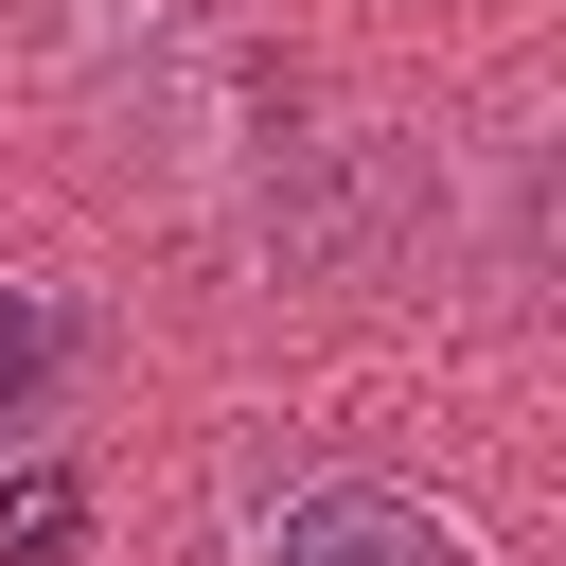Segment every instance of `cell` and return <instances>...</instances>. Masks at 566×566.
Returning a JSON list of instances; mask_svg holds the SVG:
<instances>
[{"instance_id": "obj_1", "label": "cell", "mask_w": 566, "mask_h": 566, "mask_svg": "<svg viewBox=\"0 0 566 566\" xmlns=\"http://www.w3.org/2000/svg\"><path fill=\"white\" fill-rule=\"evenodd\" d=\"M265 566H478L424 495H389V478H301L283 513H265Z\"/></svg>"}, {"instance_id": "obj_2", "label": "cell", "mask_w": 566, "mask_h": 566, "mask_svg": "<svg viewBox=\"0 0 566 566\" xmlns=\"http://www.w3.org/2000/svg\"><path fill=\"white\" fill-rule=\"evenodd\" d=\"M71 531H88V478H71V460H18V478H0V566H53Z\"/></svg>"}, {"instance_id": "obj_3", "label": "cell", "mask_w": 566, "mask_h": 566, "mask_svg": "<svg viewBox=\"0 0 566 566\" xmlns=\"http://www.w3.org/2000/svg\"><path fill=\"white\" fill-rule=\"evenodd\" d=\"M53 371H71V318L0 283V424H35V407H53Z\"/></svg>"}]
</instances>
